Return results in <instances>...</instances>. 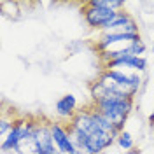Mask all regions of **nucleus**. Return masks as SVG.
I'll use <instances>...</instances> for the list:
<instances>
[{
    "instance_id": "f257e3e1",
    "label": "nucleus",
    "mask_w": 154,
    "mask_h": 154,
    "mask_svg": "<svg viewBox=\"0 0 154 154\" xmlns=\"http://www.w3.org/2000/svg\"><path fill=\"white\" fill-rule=\"evenodd\" d=\"M89 105L95 107L96 110H100L121 133L125 130V125L130 114L133 112L135 98L126 95H117V93H105L100 100L89 102Z\"/></svg>"
},
{
    "instance_id": "f03ea898",
    "label": "nucleus",
    "mask_w": 154,
    "mask_h": 154,
    "mask_svg": "<svg viewBox=\"0 0 154 154\" xmlns=\"http://www.w3.org/2000/svg\"><path fill=\"white\" fill-rule=\"evenodd\" d=\"M96 81L102 84L105 93H117L135 98L142 86V77L138 72H125V70H109L103 68Z\"/></svg>"
},
{
    "instance_id": "7ed1b4c3",
    "label": "nucleus",
    "mask_w": 154,
    "mask_h": 154,
    "mask_svg": "<svg viewBox=\"0 0 154 154\" xmlns=\"http://www.w3.org/2000/svg\"><path fill=\"white\" fill-rule=\"evenodd\" d=\"M81 12H82V18H84V23L88 25L89 30H95V32H102L107 25L116 18V11H110L107 7H100V5H95L88 0L86 4L81 7Z\"/></svg>"
},
{
    "instance_id": "20e7f679",
    "label": "nucleus",
    "mask_w": 154,
    "mask_h": 154,
    "mask_svg": "<svg viewBox=\"0 0 154 154\" xmlns=\"http://www.w3.org/2000/svg\"><path fill=\"white\" fill-rule=\"evenodd\" d=\"M33 119H35V117H16L14 128H12L9 131V135L4 137L2 142H0L2 152L9 154V152H14V151H16L18 144L21 142V138H23L25 135L32 133V130H33Z\"/></svg>"
},
{
    "instance_id": "39448f33",
    "label": "nucleus",
    "mask_w": 154,
    "mask_h": 154,
    "mask_svg": "<svg viewBox=\"0 0 154 154\" xmlns=\"http://www.w3.org/2000/svg\"><path fill=\"white\" fill-rule=\"evenodd\" d=\"M32 135L35 137L38 147H40V154H63L58 151V147L53 142V135H51V119L46 117H35L33 119V130Z\"/></svg>"
},
{
    "instance_id": "423d86ee",
    "label": "nucleus",
    "mask_w": 154,
    "mask_h": 154,
    "mask_svg": "<svg viewBox=\"0 0 154 154\" xmlns=\"http://www.w3.org/2000/svg\"><path fill=\"white\" fill-rule=\"evenodd\" d=\"M142 38L140 35H123V33H98L93 48L98 53H105V51H117V49L128 48L131 42Z\"/></svg>"
},
{
    "instance_id": "0eeeda50",
    "label": "nucleus",
    "mask_w": 154,
    "mask_h": 154,
    "mask_svg": "<svg viewBox=\"0 0 154 154\" xmlns=\"http://www.w3.org/2000/svg\"><path fill=\"white\" fill-rule=\"evenodd\" d=\"M103 68H109V70H130V72L142 74V72L147 70V60L144 56H133L131 51H130V46H128V49H126V53L123 56L112 60Z\"/></svg>"
},
{
    "instance_id": "6e6552de",
    "label": "nucleus",
    "mask_w": 154,
    "mask_h": 154,
    "mask_svg": "<svg viewBox=\"0 0 154 154\" xmlns=\"http://www.w3.org/2000/svg\"><path fill=\"white\" fill-rule=\"evenodd\" d=\"M51 135L58 151H61L63 154L74 152V140H72V131L68 128V123L51 121Z\"/></svg>"
},
{
    "instance_id": "1a4fd4ad",
    "label": "nucleus",
    "mask_w": 154,
    "mask_h": 154,
    "mask_svg": "<svg viewBox=\"0 0 154 154\" xmlns=\"http://www.w3.org/2000/svg\"><path fill=\"white\" fill-rule=\"evenodd\" d=\"M54 112L60 117L61 123H68L74 116L77 114V98L75 95L72 93H67V95L60 96L54 103Z\"/></svg>"
},
{
    "instance_id": "9d476101",
    "label": "nucleus",
    "mask_w": 154,
    "mask_h": 154,
    "mask_svg": "<svg viewBox=\"0 0 154 154\" xmlns=\"http://www.w3.org/2000/svg\"><path fill=\"white\" fill-rule=\"evenodd\" d=\"M14 154H40V147H38L35 137L32 133L25 135V137L21 138V142L18 144Z\"/></svg>"
},
{
    "instance_id": "9b49d317",
    "label": "nucleus",
    "mask_w": 154,
    "mask_h": 154,
    "mask_svg": "<svg viewBox=\"0 0 154 154\" xmlns=\"http://www.w3.org/2000/svg\"><path fill=\"white\" fill-rule=\"evenodd\" d=\"M116 144L119 145L123 151H131V149H135V138L133 135L130 133V131H126V130H123L121 133L117 135V138H116Z\"/></svg>"
},
{
    "instance_id": "f8f14e48",
    "label": "nucleus",
    "mask_w": 154,
    "mask_h": 154,
    "mask_svg": "<svg viewBox=\"0 0 154 154\" xmlns=\"http://www.w3.org/2000/svg\"><path fill=\"white\" fill-rule=\"evenodd\" d=\"M89 2L95 4V5H100V7H107L110 11H116V12L125 11V5H126L123 0H89Z\"/></svg>"
},
{
    "instance_id": "ddd939ff",
    "label": "nucleus",
    "mask_w": 154,
    "mask_h": 154,
    "mask_svg": "<svg viewBox=\"0 0 154 154\" xmlns=\"http://www.w3.org/2000/svg\"><path fill=\"white\" fill-rule=\"evenodd\" d=\"M14 123H16L14 116H7V114L2 116V119H0V138L9 135V131L14 128Z\"/></svg>"
},
{
    "instance_id": "4468645a",
    "label": "nucleus",
    "mask_w": 154,
    "mask_h": 154,
    "mask_svg": "<svg viewBox=\"0 0 154 154\" xmlns=\"http://www.w3.org/2000/svg\"><path fill=\"white\" fill-rule=\"evenodd\" d=\"M145 44L142 38H138V40H135V42H131L130 44V51H131V54L133 56H144L145 54Z\"/></svg>"
},
{
    "instance_id": "2eb2a0df",
    "label": "nucleus",
    "mask_w": 154,
    "mask_h": 154,
    "mask_svg": "<svg viewBox=\"0 0 154 154\" xmlns=\"http://www.w3.org/2000/svg\"><path fill=\"white\" fill-rule=\"evenodd\" d=\"M125 154H142V151H140L138 147H135V149H131V151H126Z\"/></svg>"
},
{
    "instance_id": "dca6fc26",
    "label": "nucleus",
    "mask_w": 154,
    "mask_h": 154,
    "mask_svg": "<svg viewBox=\"0 0 154 154\" xmlns=\"http://www.w3.org/2000/svg\"><path fill=\"white\" fill-rule=\"evenodd\" d=\"M152 26H154V16H152Z\"/></svg>"
},
{
    "instance_id": "f3484780",
    "label": "nucleus",
    "mask_w": 154,
    "mask_h": 154,
    "mask_svg": "<svg viewBox=\"0 0 154 154\" xmlns=\"http://www.w3.org/2000/svg\"><path fill=\"white\" fill-rule=\"evenodd\" d=\"M151 128H152V130H154V125H152V126H151Z\"/></svg>"
}]
</instances>
